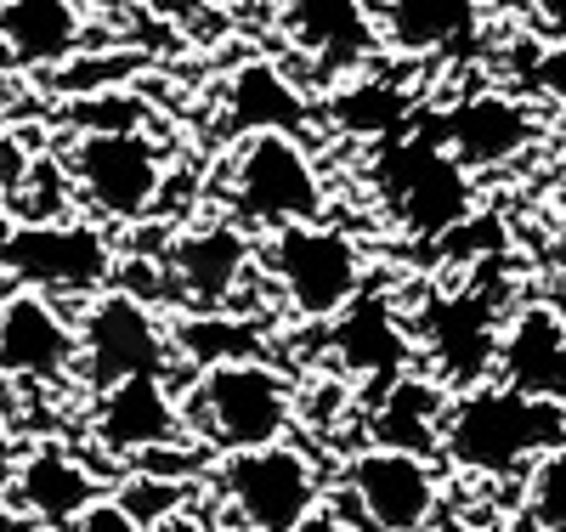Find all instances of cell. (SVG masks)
Returning <instances> with one entry per match:
<instances>
[{
  "label": "cell",
  "mask_w": 566,
  "mask_h": 532,
  "mask_svg": "<svg viewBox=\"0 0 566 532\" xmlns=\"http://www.w3.org/2000/svg\"><path fill=\"white\" fill-rule=\"evenodd\" d=\"M566 442V408L527 397L499 374L459 385L448 425H442V465L470 481H510L527 476L533 459Z\"/></svg>",
  "instance_id": "cell-1"
},
{
  "label": "cell",
  "mask_w": 566,
  "mask_h": 532,
  "mask_svg": "<svg viewBox=\"0 0 566 532\" xmlns=\"http://www.w3.org/2000/svg\"><path fill=\"white\" fill-rule=\"evenodd\" d=\"M328 488L335 481L323 476V465L290 437L216 453L205 476V499L232 532H295L312 510L328 504Z\"/></svg>",
  "instance_id": "cell-2"
},
{
  "label": "cell",
  "mask_w": 566,
  "mask_h": 532,
  "mask_svg": "<svg viewBox=\"0 0 566 532\" xmlns=\"http://www.w3.org/2000/svg\"><path fill=\"white\" fill-rule=\"evenodd\" d=\"M216 187H221V210H232L255 232L328 216V187H323L317 154L295 131H250L239 142H227Z\"/></svg>",
  "instance_id": "cell-3"
},
{
  "label": "cell",
  "mask_w": 566,
  "mask_h": 532,
  "mask_svg": "<svg viewBox=\"0 0 566 532\" xmlns=\"http://www.w3.org/2000/svg\"><path fill=\"white\" fill-rule=\"evenodd\" d=\"M261 272L290 317L328 323L368 289V250L357 244V232L335 227L328 216L295 221L261 232Z\"/></svg>",
  "instance_id": "cell-4"
},
{
  "label": "cell",
  "mask_w": 566,
  "mask_h": 532,
  "mask_svg": "<svg viewBox=\"0 0 566 532\" xmlns=\"http://www.w3.org/2000/svg\"><path fill=\"white\" fill-rule=\"evenodd\" d=\"M63 159L74 176V199L103 227H136L159 210L170 154L148 125H91L63 136Z\"/></svg>",
  "instance_id": "cell-5"
},
{
  "label": "cell",
  "mask_w": 566,
  "mask_h": 532,
  "mask_svg": "<svg viewBox=\"0 0 566 532\" xmlns=\"http://www.w3.org/2000/svg\"><path fill=\"white\" fill-rule=\"evenodd\" d=\"M187 419L216 453H239L290 437L295 425V379L277 363L255 357H227L193 374L187 385Z\"/></svg>",
  "instance_id": "cell-6"
},
{
  "label": "cell",
  "mask_w": 566,
  "mask_h": 532,
  "mask_svg": "<svg viewBox=\"0 0 566 532\" xmlns=\"http://www.w3.org/2000/svg\"><path fill=\"white\" fill-rule=\"evenodd\" d=\"M0 272L18 289H45L69 312L91 295H103L119 272V250L97 216H63V221H18L0 238Z\"/></svg>",
  "instance_id": "cell-7"
},
{
  "label": "cell",
  "mask_w": 566,
  "mask_h": 532,
  "mask_svg": "<svg viewBox=\"0 0 566 532\" xmlns=\"http://www.w3.org/2000/svg\"><path fill=\"white\" fill-rule=\"evenodd\" d=\"M380 192L391 221L424 244H442L464 216H476V170L431 125H419L380 154Z\"/></svg>",
  "instance_id": "cell-8"
},
{
  "label": "cell",
  "mask_w": 566,
  "mask_h": 532,
  "mask_svg": "<svg viewBox=\"0 0 566 532\" xmlns=\"http://www.w3.org/2000/svg\"><path fill=\"white\" fill-rule=\"evenodd\" d=\"M255 272H261V232L244 227L232 210L176 221L165 244L170 301L187 312H239Z\"/></svg>",
  "instance_id": "cell-9"
},
{
  "label": "cell",
  "mask_w": 566,
  "mask_h": 532,
  "mask_svg": "<svg viewBox=\"0 0 566 532\" xmlns=\"http://www.w3.org/2000/svg\"><path fill=\"white\" fill-rule=\"evenodd\" d=\"M80 392H103L130 374H181L176 334L159 312V301H142L130 289L108 283L80 312Z\"/></svg>",
  "instance_id": "cell-10"
},
{
  "label": "cell",
  "mask_w": 566,
  "mask_h": 532,
  "mask_svg": "<svg viewBox=\"0 0 566 532\" xmlns=\"http://www.w3.org/2000/svg\"><path fill=\"white\" fill-rule=\"evenodd\" d=\"M328 504L357 515L368 532H431L442 510V470L431 453L368 442L346 453L335 488H328Z\"/></svg>",
  "instance_id": "cell-11"
},
{
  "label": "cell",
  "mask_w": 566,
  "mask_h": 532,
  "mask_svg": "<svg viewBox=\"0 0 566 532\" xmlns=\"http://www.w3.org/2000/svg\"><path fill=\"white\" fill-rule=\"evenodd\" d=\"M0 379L29 392H80V317L57 295L12 289L0 301Z\"/></svg>",
  "instance_id": "cell-12"
},
{
  "label": "cell",
  "mask_w": 566,
  "mask_h": 532,
  "mask_svg": "<svg viewBox=\"0 0 566 532\" xmlns=\"http://www.w3.org/2000/svg\"><path fill=\"white\" fill-rule=\"evenodd\" d=\"M431 131L476 176L504 170V165H522L527 154H538L549 142L544 103H533V96L510 91V85H482V91L453 96L442 114H431Z\"/></svg>",
  "instance_id": "cell-13"
},
{
  "label": "cell",
  "mask_w": 566,
  "mask_h": 532,
  "mask_svg": "<svg viewBox=\"0 0 566 532\" xmlns=\"http://www.w3.org/2000/svg\"><path fill=\"white\" fill-rule=\"evenodd\" d=\"M85 430H91V448L103 459H114L119 470L159 442L199 437L193 419H187V403L176 397L170 374H130V379H114L103 392H91Z\"/></svg>",
  "instance_id": "cell-14"
},
{
  "label": "cell",
  "mask_w": 566,
  "mask_h": 532,
  "mask_svg": "<svg viewBox=\"0 0 566 532\" xmlns=\"http://www.w3.org/2000/svg\"><path fill=\"white\" fill-rule=\"evenodd\" d=\"M504 301L488 283H464L453 295H431V306L419 312L413 341L424 346L431 368L453 385H476L499 363V334H504Z\"/></svg>",
  "instance_id": "cell-15"
},
{
  "label": "cell",
  "mask_w": 566,
  "mask_h": 532,
  "mask_svg": "<svg viewBox=\"0 0 566 532\" xmlns=\"http://www.w3.org/2000/svg\"><path fill=\"white\" fill-rule=\"evenodd\" d=\"M277 29L317 69L323 85L363 74L386 45L374 0H277Z\"/></svg>",
  "instance_id": "cell-16"
},
{
  "label": "cell",
  "mask_w": 566,
  "mask_h": 532,
  "mask_svg": "<svg viewBox=\"0 0 566 532\" xmlns=\"http://www.w3.org/2000/svg\"><path fill=\"white\" fill-rule=\"evenodd\" d=\"M7 499L29 515V526L40 532H69L91 504L103 499V470H91L74 448L63 442H34L12 481H7Z\"/></svg>",
  "instance_id": "cell-17"
},
{
  "label": "cell",
  "mask_w": 566,
  "mask_h": 532,
  "mask_svg": "<svg viewBox=\"0 0 566 532\" xmlns=\"http://www.w3.org/2000/svg\"><path fill=\"white\" fill-rule=\"evenodd\" d=\"M328 352L352 379H368L374 392H386L413 357V328L402 323L386 289H363L340 317H328Z\"/></svg>",
  "instance_id": "cell-18"
},
{
  "label": "cell",
  "mask_w": 566,
  "mask_h": 532,
  "mask_svg": "<svg viewBox=\"0 0 566 532\" xmlns=\"http://www.w3.org/2000/svg\"><path fill=\"white\" fill-rule=\"evenodd\" d=\"M493 374L504 385L566 408V306L555 301H522L504 317L499 363Z\"/></svg>",
  "instance_id": "cell-19"
},
{
  "label": "cell",
  "mask_w": 566,
  "mask_h": 532,
  "mask_svg": "<svg viewBox=\"0 0 566 532\" xmlns=\"http://www.w3.org/2000/svg\"><path fill=\"white\" fill-rule=\"evenodd\" d=\"M397 58H476L488 40L482 0H374Z\"/></svg>",
  "instance_id": "cell-20"
},
{
  "label": "cell",
  "mask_w": 566,
  "mask_h": 532,
  "mask_svg": "<svg viewBox=\"0 0 566 532\" xmlns=\"http://www.w3.org/2000/svg\"><path fill=\"white\" fill-rule=\"evenodd\" d=\"M453 408V385L437 368H402L386 392H374L368 408V442L386 448H413L442 459V425Z\"/></svg>",
  "instance_id": "cell-21"
},
{
  "label": "cell",
  "mask_w": 566,
  "mask_h": 532,
  "mask_svg": "<svg viewBox=\"0 0 566 532\" xmlns=\"http://www.w3.org/2000/svg\"><path fill=\"white\" fill-rule=\"evenodd\" d=\"M85 45L80 0H0V63L7 69H63Z\"/></svg>",
  "instance_id": "cell-22"
},
{
  "label": "cell",
  "mask_w": 566,
  "mask_h": 532,
  "mask_svg": "<svg viewBox=\"0 0 566 532\" xmlns=\"http://www.w3.org/2000/svg\"><path fill=\"white\" fill-rule=\"evenodd\" d=\"M250 131H295V136L312 131L306 91L283 74L277 63H266V58L244 63L239 74H232L227 96H221V125H216V136H221V142H239V136H250Z\"/></svg>",
  "instance_id": "cell-23"
},
{
  "label": "cell",
  "mask_w": 566,
  "mask_h": 532,
  "mask_svg": "<svg viewBox=\"0 0 566 532\" xmlns=\"http://www.w3.org/2000/svg\"><path fill=\"white\" fill-rule=\"evenodd\" d=\"M176 334V357H181V374H199L210 363H227V357H255L261 352V323L250 317H232V312H181L170 323Z\"/></svg>",
  "instance_id": "cell-24"
},
{
  "label": "cell",
  "mask_w": 566,
  "mask_h": 532,
  "mask_svg": "<svg viewBox=\"0 0 566 532\" xmlns=\"http://www.w3.org/2000/svg\"><path fill=\"white\" fill-rule=\"evenodd\" d=\"M408 108H413L408 91L386 74H368V69L340 80L335 96H328V119H335L340 131H352V136H386L408 119Z\"/></svg>",
  "instance_id": "cell-25"
},
{
  "label": "cell",
  "mask_w": 566,
  "mask_h": 532,
  "mask_svg": "<svg viewBox=\"0 0 566 532\" xmlns=\"http://www.w3.org/2000/svg\"><path fill=\"white\" fill-rule=\"evenodd\" d=\"M12 210H18V221H63V216H80L74 176H69L63 148H40L34 154L23 187L12 192Z\"/></svg>",
  "instance_id": "cell-26"
},
{
  "label": "cell",
  "mask_w": 566,
  "mask_h": 532,
  "mask_svg": "<svg viewBox=\"0 0 566 532\" xmlns=\"http://www.w3.org/2000/svg\"><path fill=\"white\" fill-rule=\"evenodd\" d=\"M119 499L142 526H159L181 510H193L205 499V481H176V476H154V470H119Z\"/></svg>",
  "instance_id": "cell-27"
},
{
  "label": "cell",
  "mask_w": 566,
  "mask_h": 532,
  "mask_svg": "<svg viewBox=\"0 0 566 532\" xmlns=\"http://www.w3.org/2000/svg\"><path fill=\"white\" fill-rule=\"evenodd\" d=\"M522 504H527V526L566 532V442L533 459V470L522 476Z\"/></svg>",
  "instance_id": "cell-28"
},
{
  "label": "cell",
  "mask_w": 566,
  "mask_h": 532,
  "mask_svg": "<svg viewBox=\"0 0 566 532\" xmlns=\"http://www.w3.org/2000/svg\"><path fill=\"white\" fill-rule=\"evenodd\" d=\"M142 69V58H130V52H108V58H69L63 69H57V91L63 96H97V91H119L125 85V74H136Z\"/></svg>",
  "instance_id": "cell-29"
},
{
  "label": "cell",
  "mask_w": 566,
  "mask_h": 532,
  "mask_svg": "<svg viewBox=\"0 0 566 532\" xmlns=\"http://www.w3.org/2000/svg\"><path fill=\"white\" fill-rule=\"evenodd\" d=\"M69 532H154V526H142V521L125 510V499H119V493H103L97 504H91V510L69 526Z\"/></svg>",
  "instance_id": "cell-30"
},
{
  "label": "cell",
  "mask_w": 566,
  "mask_h": 532,
  "mask_svg": "<svg viewBox=\"0 0 566 532\" xmlns=\"http://www.w3.org/2000/svg\"><path fill=\"white\" fill-rule=\"evenodd\" d=\"M154 532H232L221 515H216V504L210 499H199L193 510H181V515H170V521H159Z\"/></svg>",
  "instance_id": "cell-31"
},
{
  "label": "cell",
  "mask_w": 566,
  "mask_h": 532,
  "mask_svg": "<svg viewBox=\"0 0 566 532\" xmlns=\"http://www.w3.org/2000/svg\"><path fill=\"white\" fill-rule=\"evenodd\" d=\"M527 7V29H538L544 40H566V0H522Z\"/></svg>",
  "instance_id": "cell-32"
},
{
  "label": "cell",
  "mask_w": 566,
  "mask_h": 532,
  "mask_svg": "<svg viewBox=\"0 0 566 532\" xmlns=\"http://www.w3.org/2000/svg\"><path fill=\"white\" fill-rule=\"evenodd\" d=\"M295 532H368V526H363L357 515H346L340 504H323V510H312Z\"/></svg>",
  "instance_id": "cell-33"
},
{
  "label": "cell",
  "mask_w": 566,
  "mask_h": 532,
  "mask_svg": "<svg viewBox=\"0 0 566 532\" xmlns=\"http://www.w3.org/2000/svg\"><path fill=\"white\" fill-rule=\"evenodd\" d=\"M544 272H549V283H555V295H560V306H566V227L560 232H549V244H544Z\"/></svg>",
  "instance_id": "cell-34"
},
{
  "label": "cell",
  "mask_w": 566,
  "mask_h": 532,
  "mask_svg": "<svg viewBox=\"0 0 566 532\" xmlns=\"http://www.w3.org/2000/svg\"><path fill=\"white\" fill-rule=\"evenodd\" d=\"M18 459H23V442H18V425H12V414H7V408H0V488H7V481H12Z\"/></svg>",
  "instance_id": "cell-35"
},
{
  "label": "cell",
  "mask_w": 566,
  "mask_h": 532,
  "mask_svg": "<svg viewBox=\"0 0 566 532\" xmlns=\"http://www.w3.org/2000/svg\"><path fill=\"white\" fill-rule=\"evenodd\" d=\"M0 532H34V526H29V515L7 499V488H0Z\"/></svg>",
  "instance_id": "cell-36"
},
{
  "label": "cell",
  "mask_w": 566,
  "mask_h": 532,
  "mask_svg": "<svg viewBox=\"0 0 566 532\" xmlns=\"http://www.w3.org/2000/svg\"><path fill=\"white\" fill-rule=\"evenodd\" d=\"M18 227V210H12V192H7V181H0V238H7Z\"/></svg>",
  "instance_id": "cell-37"
},
{
  "label": "cell",
  "mask_w": 566,
  "mask_h": 532,
  "mask_svg": "<svg viewBox=\"0 0 566 532\" xmlns=\"http://www.w3.org/2000/svg\"><path fill=\"white\" fill-rule=\"evenodd\" d=\"M549 199H555V216H566V159H560V176H555V192H549Z\"/></svg>",
  "instance_id": "cell-38"
},
{
  "label": "cell",
  "mask_w": 566,
  "mask_h": 532,
  "mask_svg": "<svg viewBox=\"0 0 566 532\" xmlns=\"http://www.w3.org/2000/svg\"><path fill=\"white\" fill-rule=\"evenodd\" d=\"M232 7H244V12H266V7H272V12H277V0H232Z\"/></svg>",
  "instance_id": "cell-39"
}]
</instances>
